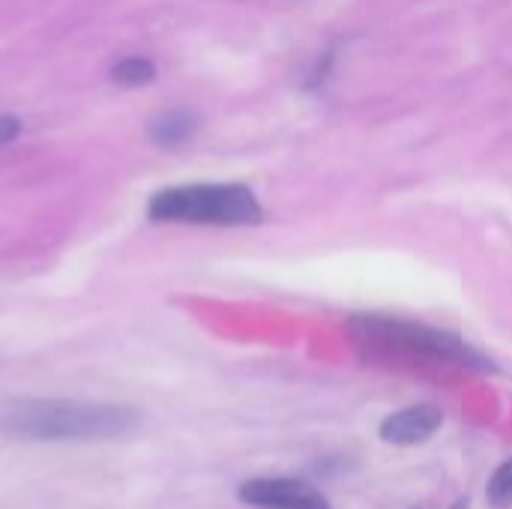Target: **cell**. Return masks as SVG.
Listing matches in <instances>:
<instances>
[{"label": "cell", "mask_w": 512, "mask_h": 509, "mask_svg": "<svg viewBox=\"0 0 512 509\" xmlns=\"http://www.w3.org/2000/svg\"><path fill=\"white\" fill-rule=\"evenodd\" d=\"M138 423L141 417L135 408L78 399H36L12 405L0 414L3 435L39 444L111 441L135 432Z\"/></svg>", "instance_id": "cell-1"}, {"label": "cell", "mask_w": 512, "mask_h": 509, "mask_svg": "<svg viewBox=\"0 0 512 509\" xmlns=\"http://www.w3.org/2000/svg\"><path fill=\"white\" fill-rule=\"evenodd\" d=\"M351 333L357 345H363L375 357H399L420 360L429 366H459V369H489V360L471 351L459 336L399 321L381 315H360L351 321Z\"/></svg>", "instance_id": "cell-2"}, {"label": "cell", "mask_w": 512, "mask_h": 509, "mask_svg": "<svg viewBox=\"0 0 512 509\" xmlns=\"http://www.w3.org/2000/svg\"><path fill=\"white\" fill-rule=\"evenodd\" d=\"M153 222L171 225H216L243 228L258 225L264 210L249 186L240 183H186L156 192L147 204Z\"/></svg>", "instance_id": "cell-3"}, {"label": "cell", "mask_w": 512, "mask_h": 509, "mask_svg": "<svg viewBox=\"0 0 512 509\" xmlns=\"http://www.w3.org/2000/svg\"><path fill=\"white\" fill-rule=\"evenodd\" d=\"M240 501L258 509H333L330 501L309 483L288 477H258L240 486Z\"/></svg>", "instance_id": "cell-4"}, {"label": "cell", "mask_w": 512, "mask_h": 509, "mask_svg": "<svg viewBox=\"0 0 512 509\" xmlns=\"http://www.w3.org/2000/svg\"><path fill=\"white\" fill-rule=\"evenodd\" d=\"M444 423V414L435 405H414L405 408L381 423V438L396 447H414L429 441Z\"/></svg>", "instance_id": "cell-5"}, {"label": "cell", "mask_w": 512, "mask_h": 509, "mask_svg": "<svg viewBox=\"0 0 512 509\" xmlns=\"http://www.w3.org/2000/svg\"><path fill=\"white\" fill-rule=\"evenodd\" d=\"M195 129H198L195 114L177 108V111H165L162 117H156V120L150 123V138H153L159 147H177V144L189 141V138L195 135Z\"/></svg>", "instance_id": "cell-6"}, {"label": "cell", "mask_w": 512, "mask_h": 509, "mask_svg": "<svg viewBox=\"0 0 512 509\" xmlns=\"http://www.w3.org/2000/svg\"><path fill=\"white\" fill-rule=\"evenodd\" d=\"M153 78H156V66L147 57H126L111 69V81L120 87H141L150 84Z\"/></svg>", "instance_id": "cell-7"}, {"label": "cell", "mask_w": 512, "mask_h": 509, "mask_svg": "<svg viewBox=\"0 0 512 509\" xmlns=\"http://www.w3.org/2000/svg\"><path fill=\"white\" fill-rule=\"evenodd\" d=\"M489 504L495 509H512V459H507L489 480V492H486Z\"/></svg>", "instance_id": "cell-8"}, {"label": "cell", "mask_w": 512, "mask_h": 509, "mask_svg": "<svg viewBox=\"0 0 512 509\" xmlns=\"http://www.w3.org/2000/svg\"><path fill=\"white\" fill-rule=\"evenodd\" d=\"M18 135H21V120H18V117L0 114V147H3V144H12Z\"/></svg>", "instance_id": "cell-9"}, {"label": "cell", "mask_w": 512, "mask_h": 509, "mask_svg": "<svg viewBox=\"0 0 512 509\" xmlns=\"http://www.w3.org/2000/svg\"><path fill=\"white\" fill-rule=\"evenodd\" d=\"M453 509H468V501H459V504H456Z\"/></svg>", "instance_id": "cell-10"}]
</instances>
